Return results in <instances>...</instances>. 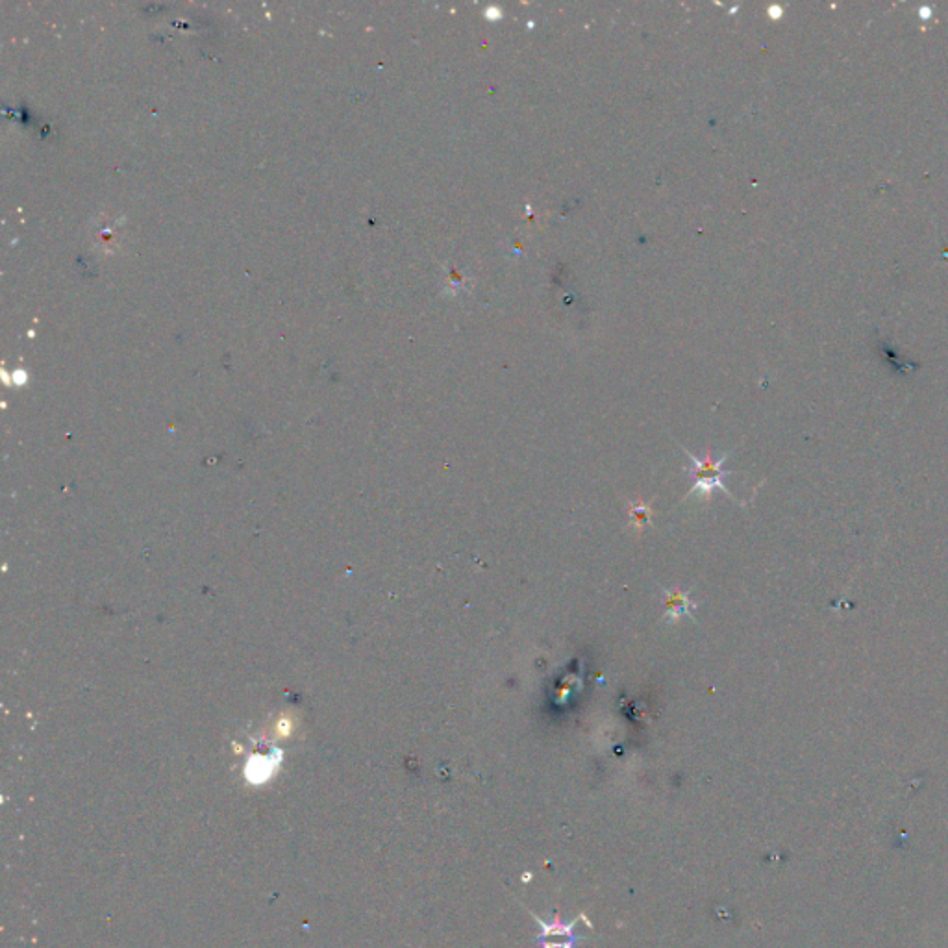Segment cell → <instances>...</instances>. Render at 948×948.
Segmentation results:
<instances>
[{
  "label": "cell",
  "instance_id": "cell-1",
  "mask_svg": "<svg viewBox=\"0 0 948 948\" xmlns=\"http://www.w3.org/2000/svg\"><path fill=\"white\" fill-rule=\"evenodd\" d=\"M684 452H686V456L689 458V462H691V465L686 467V474L689 478H693V486L689 487V491H687L684 499H689V497H693V495H700L702 499L710 500L711 495H713L715 491H723L728 499L739 502V500L728 491V487L724 486L726 476L732 474V471H726V469H724V463H726L730 454H724L723 458L713 460L710 452H708V454L704 456V460H700L697 456H693L689 450L684 449ZM739 504H743V502H739Z\"/></svg>",
  "mask_w": 948,
  "mask_h": 948
},
{
  "label": "cell",
  "instance_id": "cell-3",
  "mask_svg": "<svg viewBox=\"0 0 948 948\" xmlns=\"http://www.w3.org/2000/svg\"><path fill=\"white\" fill-rule=\"evenodd\" d=\"M663 600H665V615L663 621L669 624H676L680 619H695L697 604L689 597V591L682 589H667L662 587Z\"/></svg>",
  "mask_w": 948,
  "mask_h": 948
},
{
  "label": "cell",
  "instance_id": "cell-4",
  "mask_svg": "<svg viewBox=\"0 0 948 948\" xmlns=\"http://www.w3.org/2000/svg\"><path fill=\"white\" fill-rule=\"evenodd\" d=\"M630 510V519L634 523V528L636 530H643V524L650 523V517H652V504H645V502H639V504H630L628 506Z\"/></svg>",
  "mask_w": 948,
  "mask_h": 948
},
{
  "label": "cell",
  "instance_id": "cell-2",
  "mask_svg": "<svg viewBox=\"0 0 948 948\" xmlns=\"http://www.w3.org/2000/svg\"><path fill=\"white\" fill-rule=\"evenodd\" d=\"M530 915L534 917L537 926H539V947L541 948H576L578 941H580V936L574 932V926L580 923V919H584L586 915L580 913L573 923L565 924L562 921H552V923H547L543 921L541 917H537L536 913L532 910Z\"/></svg>",
  "mask_w": 948,
  "mask_h": 948
}]
</instances>
